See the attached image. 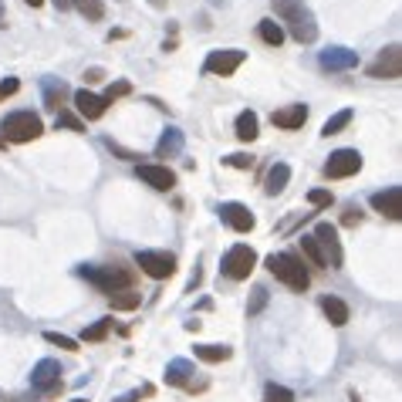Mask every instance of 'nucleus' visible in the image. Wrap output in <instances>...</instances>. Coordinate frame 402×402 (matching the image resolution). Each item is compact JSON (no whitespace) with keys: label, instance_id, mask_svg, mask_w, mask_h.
I'll use <instances>...</instances> for the list:
<instances>
[{"label":"nucleus","instance_id":"nucleus-16","mask_svg":"<svg viewBox=\"0 0 402 402\" xmlns=\"http://www.w3.org/2000/svg\"><path fill=\"white\" fill-rule=\"evenodd\" d=\"M287 24H291V38L298 41V44H311V41L318 38V24H314V14H311V11H305V7H301L294 18L287 20Z\"/></svg>","mask_w":402,"mask_h":402},{"label":"nucleus","instance_id":"nucleus-32","mask_svg":"<svg viewBox=\"0 0 402 402\" xmlns=\"http://www.w3.org/2000/svg\"><path fill=\"white\" fill-rule=\"evenodd\" d=\"M264 402H294V392L284 389V385H277V382H268V389H264Z\"/></svg>","mask_w":402,"mask_h":402},{"label":"nucleus","instance_id":"nucleus-21","mask_svg":"<svg viewBox=\"0 0 402 402\" xmlns=\"http://www.w3.org/2000/svg\"><path fill=\"white\" fill-rule=\"evenodd\" d=\"M287 179H291V166H287V162H274L268 172V183H264L268 196H277V193L287 186Z\"/></svg>","mask_w":402,"mask_h":402},{"label":"nucleus","instance_id":"nucleus-6","mask_svg":"<svg viewBox=\"0 0 402 402\" xmlns=\"http://www.w3.org/2000/svg\"><path fill=\"white\" fill-rule=\"evenodd\" d=\"M402 75V48L389 44L379 51V57L368 64V78H382V81H396Z\"/></svg>","mask_w":402,"mask_h":402},{"label":"nucleus","instance_id":"nucleus-36","mask_svg":"<svg viewBox=\"0 0 402 402\" xmlns=\"http://www.w3.org/2000/svg\"><path fill=\"white\" fill-rule=\"evenodd\" d=\"M223 162H227V166H233V169H250V166H254V155L237 153V155H227Z\"/></svg>","mask_w":402,"mask_h":402},{"label":"nucleus","instance_id":"nucleus-23","mask_svg":"<svg viewBox=\"0 0 402 402\" xmlns=\"http://www.w3.org/2000/svg\"><path fill=\"white\" fill-rule=\"evenodd\" d=\"M257 129H261V122H257L254 112L237 115V139H240V142H254V139H257Z\"/></svg>","mask_w":402,"mask_h":402},{"label":"nucleus","instance_id":"nucleus-34","mask_svg":"<svg viewBox=\"0 0 402 402\" xmlns=\"http://www.w3.org/2000/svg\"><path fill=\"white\" fill-rule=\"evenodd\" d=\"M44 338H48V342H51V345H57V348H68V352H81L75 338H64V335H57V331H48Z\"/></svg>","mask_w":402,"mask_h":402},{"label":"nucleus","instance_id":"nucleus-40","mask_svg":"<svg viewBox=\"0 0 402 402\" xmlns=\"http://www.w3.org/2000/svg\"><path fill=\"white\" fill-rule=\"evenodd\" d=\"M105 146H109V149H112L115 155H122V159H139V155H135V153H129V149H122V146H118L115 139H105Z\"/></svg>","mask_w":402,"mask_h":402},{"label":"nucleus","instance_id":"nucleus-35","mask_svg":"<svg viewBox=\"0 0 402 402\" xmlns=\"http://www.w3.org/2000/svg\"><path fill=\"white\" fill-rule=\"evenodd\" d=\"M142 396H153V385H142V389H132V392H125V396H115L112 402H139Z\"/></svg>","mask_w":402,"mask_h":402},{"label":"nucleus","instance_id":"nucleus-26","mask_svg":"<svg viewBox=\"0 0 402 402\" xmlns=\"http://www.w3.org/2000/svg\"><path fill=\"white\" fill-rule=\"evenodd\" d=\"M352 118H355V115H352V109H342V112H335V115H331V118L325 122V125H321V135H338L342 129H348V125H352Z\"/></svg>","mask_w":402,"mask_h":402},{"label":"nucleus","instance_id":"nucleus-3","mask_svg":"<svg viewBox=\"0 0 402 402\" xmlns=\"http://www.w3.org/2000/svg\"><path fill=\"white\" fill-rule=\"evenodd\" d=\"M44 132V122L34 112H11L0 122V139L4 142H34Z\"/></svg>","mask_w":402,"mask_h":402},{"label":"nucleus","instance_id":"nucleus-10","mask_svg":"<svg viewBox=\"0 0 402 402\" xmlns=\"http://www.w3.org/2000/svg\"><path fill=\"white\" fill-rule=\"evenodd\" d=\"M311 237L318 240V247H321V254H325L328 268H342L345 257H342V244H338V230L331 227V223H318Z\"/></svg>","mask_w":402,"mask_h":402},{"label":"nucleus","instance_id":"nucleus-5","mask_svg":"<svg viewBox=\"0 0 402 402\" xmlns=\"http://www.w3.org/2000/svg\"><path fill=\"white\" fill-rule=\"evenodd\" d=\"M257 268V254H254V247H247V244H237V247L227 250V257H223V274H227L230 281H247L250 270Z\"/></svg>","mask_w":402,"mask_h":402},{"label":"nucleus","instance_id":"nucleus-27","mask_svg":"<svg viewBox=\"0 0 402 402\" xmlns=\"http://www.w3.org/2000/svg\"><path fill=\"white\" fill-rule=\"evenodd\" d=\"M142 305V294L139 291H118V294H112V307L115 311H135V307Z\"/></svg>","mask_w":402,"mask_h":402},{"label":"nucleus","instance_id":"nucleus-44","mask_svg":"<svg viewBox=\"0 0 402 402\" xmlns=\"http://www.w3.org/2000/svg\"><path fill=\"white\" fill-rule=\"evenodd\" d=\"M55 7H57V11H68V7H71V0H55Z\"/></svg>","mask_w":402,"mask_h":402},{"label":"nucleus","instance_id":"nucleus-14","mask_svg":"<svg viewBox=\"0 0 402 402\" xmlns=\"http://www.w3.org/2000/svg\"><path fill=\"white\" fill-rule=\"evenodd\" d=\"M193 375H196V365L190 359H172L166 365V382L176 385V389H203V385L193 382Z\"/></svg>","mask_w":402,"mask_h":402},{"label":"nucleus","instance_id":"nucleus-25","mask_svg":"<svg viewBox=\"0 0 402 402\" xmlns=\"http://www.w3.org/2000/svg\"><path fill=\"white\" fill-rule=\"evenodd\" d=\"M230 352L227 345H196V359H203V362H210V365H216V362H227Z\"/></svg>","mask_w":402,"mask_h":402},{"label":"nucleus","instance_id":"nucleus-47","mask_svg":"<svg viewBox=\"0 0 402 402\" xmlns=\"http://www.w3.org/2000/svg\"><path fill=\"white\" fill-rule=\"evenodd\" d=\"M0 18H4V4H0Z\"/></svg>","mask_w":402,"mask_h":402},{"label":"nucleus","instance_id":"nucleus-17","mask_svg":"<svg viewBox=\"0 0 402 402\" xmlns=\"http://www.w3.org/2000/svg\"><path fill=\"white\" fill-rule=\"evenodd\" d=\"M270 122H274L277 129H287V132H291V129H301V125L307 122V109H305V105H287V109H277V112L270 115Z\"/></svg>","mask_w":402,"mask_h":402},{"label":"nucleus","instance_id":"nucleus-42","mask_svg":"<svg viewBox=\"0 0 402 402\" xmlns=\"http://www.w3.org/2000/svg\"><path fill=\"white\" fill-rule=\"evenodd\" d=\"M20 85H18V78H7V81H4V85H0V98H7V95H14V92H18Z\"/></svg>","mask_w":402,"mask_h":402},{"label":"nucleus","instance_id":"nucleus-49","mask_svg":"<svg viewBox=\"0 0 402 402\" xmlns=\"http://www.w3.org/2000/svg\"><path fill=\"white\" fill-rule=\"evenodd\" d=\"M153 4H159V0H153Z\"/></svg>","mask_w":402,"mask_h":402},{"label":"nucleus","instance_id":"nucleus-11","mask_svg":"<svg viewBox=\"0 0 402 402\" xmlns=\"http://www.w3.org/2000/svg\"><path fill=\"white\" fill-rule=\"evenodd\" d=\"M135 176L146 183V186H153V190L166 193L176 186V172L169 166H159V162H146V166H135Z\"/></svg>","mask_w":402,"mask_h":402},{"label":"nucleus","instance_id":"nucleus-4","mask_svg":"<svg viewBox=\"0 0 402 402\" xmlns=\"http://www.w3.org/2000/svg\"><path fill=\"white\" fill-rule=\"evenodd\" d=\"M135 264L142 274H149L153 281H166L176 274V257L169 250H139L135 254Z\"/></svg>","mask_w":402,"mask_h":402},{"label":"nucleus","instance_id":"nucleus-8","mask_svg":"<svg viewBox=\"0 0 402 402\" xmlns=\"http://www.w3.org/2000/svg\"><path fill=\"white\" fill-rule=\"evenodd\" d=\"M31 385L44 392V396H57L61 392V365L55 359H41L34 365V372H31Z\"/></svg>","mask_w":402,"mask_h":402},{"label":"nucleus","instance_id":"nucleus-18","mask_svg":"<svg viewBox=\"0 0 402 402\" xmlns=\"http://www.w3.org/2000/svg\"><path fill=\"white\" fill-rule=\"evenodd\" d=\"M75 105H78V112L85 115L88 122H95V118H102L105 115V98L102 95H92V92H75Z\"/></svg>","mask_w":402,"mask_h":402},{"label":"nucleus","instance_id":"nucleus-13","mask_svg":"<svg viewBox=\"0 0 402 402\" xmlns=\"http://www.w3.org/2000/svg\"><path fill=\"white\" fill-rule=\"evenodd\" d=\"M318 64H321L325 71H352V68L359 64V55L348 51V48H325V51L318 55Z\"/></svg>","mask_w":402,"mask_h":402},{"label":"nucleus","instance_id":"nucleus-31","mask_svg":"<svg viewBox=\"0 0 402 402\" xmlns=\"http://www.w3.org/2000/svg\"><path fill=\"white\" fill-rule=\"evenodd\" d=\"M270 7H274V14L277 18H284V20H291L301 7H305V0H270Z\"/></svg>","mask_w":402,"mask_h":402},{"label":"nucleus","instance_id":"nucleus-46","mask_svg":"<svg viewBox=\"0 0 402 402\" xmlns=\"http://www.w3.org/2000/svg\"><path fill=\"white\" fill-rule=\"evenodd\" d=\"M4 146H7V142H4V139H0V149H4Z\"/></svg>","mask_w":402,"mask_h":402},{"label":"nucleus","instance_id":"nucleus-30","mask_svg":"<svg viewBox=\"0 0 402 402\" xmlns=\"http://www.w3.org/2000/svg\"><path fill=\"white\" fill-rule=\"evenodd\" d=\"M112 325H115L112 318H102V321H95L92 328H85V331H81V338H85V342H102V338H109Z\"/></svg>","mask_w":402,"mask_h":402},{"label":"nucleus","instance_id":"nucleus-33","mask_svg":"<svg viewBox=\"0 0 402 402\" xmlns=\"http://www.w3.org/2000/svg\"><path fill=\"white\" fill-rule=\"evenodd\" d=\"M129 92H132V85H129V81H115V85H109V92H105V105H109V102H115V98H122V95H129Z\"/></svg>","mask_w":402,"mask_h":402},{"label":"nucleus","instance_id":"nucleus-38","mask_svg":"<svg viewBox=\"0 0 402 402\" xmlns=\"http://www.w3.org/2000/svg\"><path fill=\"white\" fill-rule=\"evenodd\" d=\"M264 305H268V287H254V305H250V314H257Z\"/></svg>","mask_w":402,"mask_h":402},{"label":"nucleus","instance_id":"nucleus-43","mask_svg":"<svg viewBox=\"0 0 402 402\" xmlns=\"http://www.w3.org/2000/svg\"><path fill=\"white\" fill-rule=\"evenodd\" d=\"M102 78H105L102 68H88V71H85V81H88V85H95V81H102Z\"/></svg>","mask_w":402,"mask_h":402},{"label":"nucleus","instance_id":"nucleus-2","mask_svg":"<svg viewBox=\"0 0 402 402\" xmlns=\"http://www.w3.org/2000/svg\"><path fill=\"white\" fill-rule=\"evenodd\" d=\"M78 274L85 277V281H92L98 291H105V294H118V291H129L135 281V270L129 268H118V264H109V268H78Z\"/></svg>","mask_w":402,"mask_h":402},{"label":"nucleus","instance_id":"nucleus-45","mask_svg":"<svg viewBox=\"0 0 402 402\" xmlns=\"http://www.w3.org/2000/svg\"><path fill=\"white\" fill-rule=\"evenodd\" d=\"M24 4H34V7H41V4H44V0H24Z\"/></svg>","mask_w":402,"mask_h":402},{"label":"nucleus","instance_id":"nucleus-22","mask_svg":"<svg viewBox=\"0 0 402 402\" xmlns=\"http://www.w3.org/2000/svg\"><path fill=\"white\" fill-rule=\"evenodd\" d=\"M41 88H44V105H48V109H61V102L68 98V85H64V81L44 78V81H41Z\"/></svg>","mask_w":402,"mask_h":402},{"label":"nucleus","instance_id":"nucleus-28","mask_svg":"<svg viewBox=\"0 0 402 402\" xmlns=\"http://www.w3.org/2000/svg\"><path fill=\"white\" fill-rule=\"evenodd\" d=\"M71 7H78L88 20H102L105 18V4L102 0H71Z\"/></svg>","mask_w":402,"mask_h":402},{"label":"nucleus","instance_id":"nucleus-7","mask_svg":"<svg viewBox=\"0 0 402 402\" xmlns=\"http://www.w3.org/2000/svg\"><path fill=\"white\" fill-rule=\"evenodd\" d=\"M362 169V153L359 149H338L331 153V159L325 162V176L328 179H348Z\"/></svg>","mask_w":402,"mask_h":402},{"label":"nucleus","instance_id":"nucleus-29","mask_svg":"<svg viewBox=\"0 0 402 402\" xmlns=\"http://www.w3.org/2000/svg\"><path fill=\"white\" fill-rule=\"evenodd\" d=\"M301 247H305L307 261H311V264H314V268H321V270L328 268L325 254H321V247H318V240H314V237H301Z\"/></svg>","mask_w":402,"mask_h":402},{"label":"nucleus","instance_id":"nucleus-1","mask_svg":"<svg viewBox=\"0 0 402 402\" xmlns=\"http://www.w3.org/2000/svg\"><path fill=\"white\" fill-rule=\"evenodd\" d=\"M264 268L277 277V281H284L291 291H307L311 287V277H307L305 270V261L298 257V254H270L268 261H264Z\"/></svg>","mask_w":402,"mask_h":402},{"label":"nucleus","instance_id":"nucleus-20","mask_svg":"<svg viewBox=\"0 0 402 402\" xmlns=\"http://www.w3.org/2000/svg\"><path fill=\"white\" fill-rule=\"evenodd\" d=\"M183 153V132L179 129H166L162 132V139L155 142V155L159 159H172V155Z\"/></svg>","mask_w":402,"mask_h":402},{"label":"nucleus","instance_id":"nucleus-19","mask_svg":"<svg viewBox=\"0 0 402 402\" xmlns=\"http://www.w3.org/2000/svg\"><path fill=\"white\" fill-rule=\"evenodd\" d=\"M321 311H325V318L331 321L335 328L348 325V305H345L342 298H335V294H325L321 298Z\"/></svg>","mask_w":402,"mask_h":402},{"label":"nucleus","instance_id":"nucleus-12","mask_svg":"<svg viewBox=\"0 0 402 402\" xmlns=\"http://www.w3.org/2000/svg\"><path fill=\"white\" fill-rule=\"evenodd\" d=\"M372 210L382 213V216H389V220H399L402 216V190L399 186H389V190H379L372 193Z\"/></svg>","mask_w":402,"mask_h":402},{"label":"nucleus","instance_id":"nucleus-37","mask_svg":"<svg viewBox=\"0 0 402 402\" xmlns=\"http://www.w3.org/2000/svg\"><path fill=\"white\" fill-rule=\"evenodd\" d=\"M307 200H311V207H331V193L328 190H311Z\"/></svg>","mask_w":402,"mask_h":402},{"label":"nucleus","instance_id":"nucleus-39","mask_svg":"<svg viewBox=\"0 0 402 402\" xmlns=\"http://www.w3.org/2000/svg\"><path fill=\"white\" fill-rule=\"evenodd\" d=\"M57 125H64V129H71V132H81V122H78L71 112H61V115H57Z\"/></svg>","mask_w":402,"mask_h":402},{"label":"nucleus","instance_id":"nucleus-48","mask_svg":"<svg viewBox=\"0 0 402 402\" xmlns=\"http://www.w3.org/2000/svg\"><path fill=\"white\" fill-rule=\"evenodd\" d=\"M71 402H88V399H71Z\"/></svg>","mask_w":402,"mask_h":402},{"label":"nucleus","instance_id":"nucleus-24","mask_svg":"<svg viewBox=\"0 0 402 402\" xmlns=\"http://www.w3.org/2000/svg\"><path fill=\"white\" fill-rule=\"evenodd\" d=\"M257 34H261V41L264 44H270V48H281V41H284V27L277 24V20H261L257 24Z\"/></svg>","mask_w":402,"mask_h":402},{"label":"nucleus","instance_id":"nucleus-41","mask_svg":"<svg viewBox=\"0 0 402 402\" xmlns=\"http://www.w3.org/2000/svg\"><path fill=\"white\" fill-rule=\"evenodd\" d=\"M359 220H362V210H359V207H348V210H345V227H355Z\"/></svg>","mask_w":402,"mask_h":402},{"label":"nucleus","instance_id":"nucleus-15","mask_svg":"<svg viewBox=\"0 0 402 402\" xmlns=\"http://www.w3.org/2000/svg\"><path fill=\"white\" fill-rule=\"evenodd\" d=\"M220 220H223L227 227H233L237 233H250V230H254V213H250L244 203H223V207H220Z\"/></svg>","mask_w":402,"mask_h":402},{"label":"nucleus","instance_id":"nucleus-9","mask_svg":"<svg viewBox=\"0 0 402 402\" xmlns=\"http://www.w3.org/2000/svg\"><path fill=\"white\" fill-rule=\"evenodd\" d=\"M244 51L240 48H227V51H210V57H207V64H203V71L207 75H220V78H230L240 64H244Z\"/></svg>","mask_w":402,"mask_h":402}]
</instances>
